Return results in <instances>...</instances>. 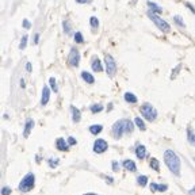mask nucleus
Instances as JSON below:
<instances>
[{"label": "nucleus", "mask_w": 195, "mask_h": 195, "mask_svg": "<svg viewBox=\"0 0 195 195\" xmlns=\"http://www.w3.org/2000/svg\"><path fill=\"white\" fill-rule=\"evenodd\" d=\"M100 111H103V106L102 104H92L91 106V113H94V114H98V113H100Z\"/></svg>", "instance_id": "393cba45"}, {"label": "nucleus", "mask_w": 195, "mask_h": 195, "mask_svg": "<svg viewBox=\"0 0 195 195\" xmlns=\"http://www.w3.org/2000/svg\"><path fill=\"white\" fill-rule=\"evenodd\" d=\"M26 45H27V35H23V37H22V39H20V45H19V48L24 49V48H26Z\"/></svg>", "instance_id": "2f4dec72"}, {"label": "nucleus", "mask_w": 195, "mask_h": 195, "mask_svg": "<svg viewBox=\"0 0 195 195\" xmlns=\"http://www.w3.org/2000/svg\"><path fill=\"white\" fill-rule=\"evenodd\" d=\"M134 123L137 125V127L140 130H145L146 129V126H145V122L142 121V119L140 118V116H137V118H134Z\"/></svg>", "instance_id": "412c9836"}, {"label": "nucleus", "mask_w": 195, "mask_h": 195, "mask_svg": "<svg viewBox=\"0 0 195 195\" xmlns=\"http://www.w3.org/2000/svg\"><path fill=\"white\" fill-rule=\"evenodd\" d=\"M34 186H35V175L34 173H27L19 183V191L29 192L34 188Z\"/></svg>", "instance_id": "f03ea898"}, {"label": "nucleus", "mask_w": 195, "mask_h": 195, "mask_svg": "<svg viewBox=\"0 0 195 195\" xmlns=\"http://www.w3.org/2000/svg\"><path fill=\"white\" fill-rule=\"evenodd\" d=\"M68 62L72 67H79V64H80V53L77 51V49H70L69 56H68Z\"/></svg>", "instance_id": "6e6552de"}, {"label": "nucleus", "mask_w": 195, "mask_h": 195, "mask_svg": "<svg viewBox=\"0 0 195 195\" xmlns=\"http://www.w3.org/2000/svg\"><path fill=\"white\" fill-rule=\"evenodd\" d=\"M11 194V188L10 187H7V186H4L2 188V195H10Z\"/></svg>", "instance_id": "473e14b6"}, {"label": "nucleus", "mask_w": 195, "mask_h": 195, "mask_svg": "<svg viewBox=\"0 0 195 195\" xmlns=\"http://www.w3.org/2000/svg\"><path fill=\"white\" fill-rule=\"evenodd\" d=\"M107 149H108V144L106 140H103V138L95 140V142H94V152L95 153H98V154L104 153Z\"/></svg>", "instance_id": "0eeeda50"}, {"label": "nucleus", "mask_w": 195, "mask_h": 195, "mask_svg": "<svg viewBox=\"0 0 195 195\" xmlns=\"http://www.w3.org/2000/svg\"><path fill=\"white\" fill-rule=\"evenodd\" d=\"M81 77H83V80L85 81V83H88V84H92V83H94V81H95L94 76H92L89 72H87V70H84V72H81Z\"/></svg>", "instance_id": "dca6fc26"}, {"label": "nucleus", "mask_w": 195, "mask_h": 195, "mask_svg": "<svg viewBox=\"0 0 195 195\" xmlns=\"http://www.w3.org/2000/svg\"><path fill=\"white\" fill-rule=\"evenodd\" d=\"M102 130H103L102 125H91V126H89V133H91V134H94V135L99 134Z\"/></svg>", "instance_id": "f3484780"}, {"label": "nucleus", "mask_w": 195, "mask_h": 195, "mask_svg": "<svg viewBox=\"0 0 195 195\" xmlns=\"http://www.w3.org/2000/svg\"><path fill=\"white\" fill-rule=\"evenodd\" d=\"M173 20H175V23L178 24L179 27H184V22H183V19H181V16H179V15L173 16Z\"/></svg>", "instance_id": "c756f323"}, {"label": "nucleus", "mask_w": 195, "mask_h": 195, "mask_svg": "<svg viewBox=\"0 0 195 195\" xmlns=\"http://www.w3.org/2000/svg\"><path fill=\"white\" fill-rule=\"evenodd\" d=\"M22 24H23V27H24V29H30V27H31V23H30V22L27 20V19H24V20H23V23H22Z\"/></svg>", "instance_id": "c9c22d12"}, {"label": "nucleus", "mask_w": 195, "mask_h": 195, "mask_svg": "<svg viewBox=\"0 0 195 195\" xmlns=\"http://www.w3.org/2000/svg\"><path fill=\"white\" fill-rule=\"evenodd\" d=\"M56 148L58 149L60 152H68L69 144H68V141H65L64 138H57L56 140Z\"/></svg>", "instance_id": "1a4fd4ad"}, {"label": "nucleus", "mask_w": 195, "mask_h": 195, "mask_svg": "<svg viewBox=\"0 0 195 195\" xmlns=\"http://www.w3.org/2000/svg\"><path fill=\"white\" fill-rule=\"evenodd\" d=\"M164 162L168 167V169H169L173 175L180 176L181 164H180V159H179V156L175 153V152L171 150V149H167V150L164 152Z\"/></svg>", "instance_id": "f257e3e1"}, {"label": "nucleus", "mask_w": 195, "mask_h": 195, "mask_svg": "<svg viewBox=\"0 0 195 195\" xmlns=\"http://www.w3.org/2000/svg\"><path fill=\"white\" fill-rule=\"evenodd\" d=\"M91 68H92V70H94V72H102L103 67H102V62H100V60L99 58H94V60H92Z\"/></svg>", "instance_id": "2eb2a0df"}, {"label": "nucleus", "mask_w": 195, "mask_h": 195, "mask_svg": "<svg viewBox=\"0 0 195 195\" xmlns=\"http://www.w3.org/2000/svg\"><path fill=\"white\" fill-rule=\"evenodd\" d=\"M75 42L76 43H83L84 42V38H83V34L80 31L75 32Z\"/></svg>", "instance_id": "a878e982"}, {"label": "nucleus", "mask_w": 195, "mask_h": 195, "mask_svg": "<svg viewBox=\"0 0 195 195\" xmlns=\"http://www.w3.org/2000/svg\"><path fill=\"white\" fill-rule=\"evenodd\" d=\"M150 168H152V169H154L156 172H159V171H160L159 160H157V159H152V160H150Z\"/></svg>", "instance_id": "b1692460"}, {"label": "nucleus", "mask_w": 195, "mask_h": 195, "mask_svg": "<svg viewBox=\"0 0 195 195\" xmlns=\"http://www.w3.org/2000/svg\"><path fill=\"white\" fill-rule=\"evenodd\" d=\"M148 16H149V19H150L152 22H153L154 24H156L157 27H159L160 30H161L162 32H169V30H171V26L167 23L165 20H162L160 16H157L156 15V12H152L150 10L148 11Z\"/></svg>", "instance_id": "20e7f679"}, {"label": "nucleus", "mask_w": 195, "mask_h": 195, "mask_svg": "<svg viewBox=\"0 0 195 195\" xmlns=\"http://www.w3.org/2000/svg\"><path fill=\"white\" fill-rule=\"evenodd\" d=\"M32 127H34V121H32V119H27L26 125H24V130H23L24 137H29V134H30V132H31Z\"/></svg>", "instance_id": "ddd939ff"}, {"label": "nucleus", "mask_w": 195, "mask_h": 195, "mask_svg": "<svg viewBox=\"0 0 195 195\" xmlns=\"http://www.w3.org/2000/svg\"><path fill=\"white\" fill-rule=\"evenodd\" d=\"M140 113L142 114V116L149 122H153L157 118V111L150 103H144L140 108Z\"/></svg>", "instance_id": "7ed1b4c3"}, {"label": "nucleus", "mask_w": 195, "mask_h": 195, "mask_svg": "<svg viewBox=\"0 0 195 195\" xmlns=\"http://www.w3.org/2000/svg\"><path fill=\"white\" fill-rule=\"evenodd\" d=\"M125 129H126V133H132L134 129V123L129 119H125Z\"/></svg>", "instance_id": "5701e85b"}, {"label": "nucleus", "mask_w": 195, "mask_h": 195, "mask_svg": "<svg viewBox=\"0 0 195 195\" xmlns=\"http://www.w3.org/2000/svg\"><path fill=\"white\" fill-rule=\"evenodd\" d=\"M62 27H64V31L67 32V34H72V27H70V23H69V22L65 20L64 23H62Z\"/></svg>", "instance_id": "bb28decb"}, {"label": "nucleus", "mask_w": 195, "mask_h": 195, "mask_svg": "<svg viewBox=\"0 0 195 195\" xmlns=\"http://www.w3.org/2000/svg\"><path fill=\"white\" fill-rule=\"evenodd\" d=\"M190 194H191V195H195V186H194V188H192L191 191H190Z\"/></svg>", "instance_id": "37998d69"}, {"label": "nucleus", "mask_w": 195, "mask_h": 195, "mask_svg": "<svg viewBox=\"0 0 195 195\" xmlns=\"http://www.w3.org/2000/svg\"><path fill=\"white\" fill-rule=\"evenodd\" d=\"M106 180H107V183H113L114 179L113 178H106Z\"/></svg>", "instance_id": "79ce46f5"}, {"label": "nucleus", "mask_w": 195, "mask_h": 195, "mask_svg": "<svg viewBox=\"0 0 195 195\" xmlns=\"http://www.w3.org/2000/svg\"><path fill=\"white\" fill-rule=\"evenodd\" d=\"M123 98L127 103H137V96L134 94H132V92H126Z\"/></svg>", "instance_id": "a211bd4d"}, {"label": "nucleus", "mask_w": 195, "mask_h": 195, "mask_svg": "<svg viewBox=\"0 0 195 195\" xmlns=\"http://www.w3.org/2000/svg\"><path fill=\"white\" fill-rule=\"evenodd\" d=\"M70 111H72V119L73 122H80L81 119V113L79 108H76L75 106H70Z\"/></svg>", "instance_id": "4468645a"}, {"label": "nucleus", "mask_w": 195, "mask_h": 195, "mask_svg": "<svg viewBox=\"0 0 195 195\" xmlns=\"http://www.w3.org/2000/svg\"><path fill=\"white\" fill-rule=\"evenodd\" d=\"M58 159H49V165H50L51 168H56L57 165H58Z\"/></svg>", "instance_id": "7c9ffc66"}, {"label": "nucleus", "mask_w": 195, "mask_h": 195, "mask_svg": "<svg viewBox=\"0 0 195 195\" xmlns=\"http://www.w3.org/2000/svg\"><path fill=\"white\" fill-rule=\"evenodd\" d=\"M122 165H123V168L126 171H129V172H135V171H137V165H135V162L133 161V160H125V161L122 162Z\"/></svg>", "instance_id": "9b49d317"}, {"label": "nucleus", "mask_w": 195, "mask_h": 195, "mask_svg": "<svg viewBox=\"0 0 195 195\" xmlns=\"http://www.w3.org/2000/svg\"><path fill=\"white\" fill-rule=\"evenodd\" d=\"M135 156L138 157L140 160H144L146 157V148L144 145H137V148H135Z\"/></svg>", "instance_id": "f8f14e48"}, {"label": "nucleus", "mask_w": 195, "mask_h": 195, "mask_svg": "<svg viewBox=\"0 0 195 195\" xmlns=\"http://www.w3.org/2000/svg\"><path fill=\"white\" fill-rule=\"evenodd\" d=\"M49 83H50V87H51V89H53L54 92H57V91H58V87H57L56 79H54V77H50V79H49Z\"/></svg>", "instance_id": "c85d7f7f"}, {"label": "nucleus", "mask_w": 195, "mask_h": 195, "mask_svg": "<svg viewBox=\"0 0 195 195\" xmlns=\"http://www.w3.org/2000/svg\"><path fill=\"white\" fill-rule=\"evenodd\" d=\"M137 184H140L141 187H145L148 184V178L145 175H140L137 176Z\"/></svg>", "instance_id": "aec40b11"}, {"label": "nucleus", "mask_w": 195, "mask_h": 195, "mask_svg": "<svg viewBox=\"0 0 195 195\" xmlns=\"http://www.w3.org/2000/svg\"><path fill=\"white\" fill-rule=\"evenodd\" d=\"M76 3H79V4H85V3H88V0H76Z\"/></svg>", "instance_id": "ea45409f"}, {"label": "nucleus", "mask_w": 195, "mask_h": 195, "mask_svg": "<svg viewBox=\"0 0 195 195\" xmlns=\"http://www.w3.org/2000/svg\"><path fill=\"white\" fill-rule=\"evenodd\" d=\"M49 99H50V89H49V87L45 85L42 88V98H41V104L46 106L49 103Z\"/></svg>", "instance_id": "9d476101"}, {"label": "nucleus", "mask_w": 195, "mask_h": 195, "mask_svg": "<svg viewBox=\"0 0 195 195\" xmlns=\"http://www.w3.org/2000/svg\"><path fill=\"white\" fill-rule=\"evenodd\" d=\"M104 62H106V72H107V75L110 76V77H113L116 72L115 61H114V58L110 56V54H107V56L104 57Z\"/></svg>", "instance_id": "423d86ee"}, {"label": "nucleus", "mask_w": 195, "mask_h": 195, "mask_svg": "<svg viewBox=\"0 0 195 195\" xmlns=\"http://www.w3.org/2000/svg\"><path fill=\"white\" fill-rule=\"evenodd\" d=\"M113 169H114V171H115V172H116V171H118V169H119V165H118V161H113Z\"/></svg>", "instance_id": "4c0bfd02"}, {"label": "nucleus", "mask_w": 195, "mask_h": 195, "mask_svg": "<svg viewBox=\"0 0 195 195\" xmlns=\"http://www.w3.org/2000/svg\"><path fill=\"white\" fill-rule=\"evenodd\" d=\"M150 191L153 192V191H159V184L157 183H152L150 184Z\"/></svg>", "instance_id": "72a5a7b5"}, {"label": "nucleus", "mask_w": 195, "mask_h": 195, "mask_svg": "<svg viewBox=\"0 0 195 195\" xmlns=\"http://www.w3.org/2000/svg\"><path fill=\"white\" fill-rule=\"evenodd\" d=\"M194 161H195V157H194Z\"/></svg>", "instance_id": "49530a36"}, {"label": "nucleus", "mask_w": 195, "mask_h": 195, "mask_svg": "<svg viewBox=\"0 0 195 195\" xmlns=\"http://www.w3.org/2000/svg\"><path fill=\"white\" fill-rule=\"evenodd\" d=\"M38 39H39V34H35V38H34V42L37 43L38 42Z\"/></svg>", "instance_id": "a19ab883"}, {"label": "nucleus", "mask_w": 195, "mask_h": 195, "mask_svg": "<svg viewBox=\"0 0 195 195\" xmlns=\"http://www.w3.org/2000/svg\"><path fill=\"white\" fill-rule=\"evenodd\" d=\"M67 141H68V144H69V145H76V144H77V141H76L73 137H68Z\"/></svg>", "instance_id": "f704fd0d"}, {"label": "nucleus", "mask_w": 195, "mask_h": 195, "mask_svg": "<svg viewBox=\"0 0 195 195\" xmlns=\"http://www.w3.org/2000/svg\"><path fill=\"white\" fill-rule=\"evenodd\" d=\"M146 3H148V7H149V10H150L152 12H156V14L161 12V8H160L156 3H153V2H146Z\"/></svg>", "instance_id": "6ab92c4d"}, {"label": "nucleus", "mask_w": 195, "mask_h": 195, "mask_svg": "<svg viewBox=\"0 0 195 195\" xmlns=\"http://www.w3.org/2000/svg\"><path fill=\"white\" fill-rule=\"evenodd\" d=\"M132 2H133V3H135V2H137V0H132Z\"/></svg>", "instance_id": "a18cd8bd"}, {"label": "nucleus", "mask_w": 195, "mask_h": 195, "mask_svg": "<svg viewBox=\"0 0 195 195\" xmlns=\"http://www.w3.org/2000/svg\"><path fill=\"white\" fill-rule=\"evenodd\" d=\"M85 195H96V194H92V192H89V194H85Z\"/></svg>", "instance_id": "c03bdc74"}, {"label": "nucleus", "mask_w": 195, "mask_h": 195, "mask_svg": "<svg viewBox=\"0 0 195 195\" xmlns=\"http://www.w3.org/2000/svg\"><path fill=\"white\" fill-rule=\"evenodd\" d=\"M187 140L191 145H195V134L192 133L191 129H187Z\"/></svg>", "instance_id": "4be33fe9"}, {"label": "nucleus", "mask_w": 195, "mask_h": 195, "mask_svg": "<svg viewBox=\"0 0 195 195\" xmlns=\"http://www.w3.org/2000/svg\"><path fill=\"white\" fill-rule=\"evenodd\" d=\"M167 190H168V186H165V184H159V191L164 192V191H167Z\"/></svg>", "instance_id": "e433bc0d"}, {"label": "nucleus", "mask_w": 195, "mask_h": 195, "mask_svg": "<svg viewBox=\"0 0 195 195\" xmlns=\"http://www.w3.org/2000/svg\"><path fill=\"white\" fill-rule=\"evenodd\" d=\"M123 133H126V129H125V119L122 121H116L113 126V135L114 138L119 140V138L123 135Z\"/></svg>", "instance_id": "39448f33"}, {"label": "nucleus", "mask_w": 195, "mask_h": 195, "mask_svg": "<svg viewBox=\"0 0 195 195\" xmlns=\"http://www.w3.org/2000/svg\"><path fill=\"white\" fill-rule=\"evenodd\" d=\"M89 23H91V27L92 29H98V26H99V19L95 18V16H92L91 19H89Z\"/></svg>", "instance_id": "cd10ccee"}, {"label": "nucleus", "mask_w": 195, "mask_h": 195, "mask_svg": "<svg viewBox=\"0 0 195 195\" xmlns=\"http://www.w3.org/2000/svg\"><path fill=\"white\" fill-rule=\"evenodd\" d=\"M31 69H32L31 64H30V62H27V64H26V70H27V72H31Z\"/></svg>", "instance_id": "58836bf2"}]
</instances>
